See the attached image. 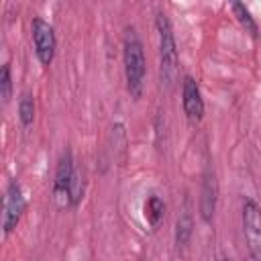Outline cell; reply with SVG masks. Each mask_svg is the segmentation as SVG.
Returning a JSON list of instances; mask_svg holds the SVG:
<instances>
[{"instance_id": "obj_7", "label": "cell", "mask_w": 261, "mask_h": 261, "mask_svg": "<svg viewBox=\"0 0 261 261\" xmlns=\"http://www.w3.org/2000/svg\"><path fill=\"white\" fill-rule=\"evenodd\" d=\"M216 202H218V181L214 167L208 165L202 175V190H200V218L204 222H212L216 212Z\"/></svg>"}, {"instance_id": "obj_11", "label": "cell", "mask_w": 261, "mask_h": 261, "mask_svg": "<svg viewBox=\"0 0 261 261\" xmlns=\"http://www.w3.org/2000/svg\"><path fill=\"white\" fill-rule=\"evenodd\" d=\"M163 214H165V202L157 194H151L147 198V202H145V218H147V222L153 228H157L161 218H163Z\"/></svg>"}, {"instance_id": "obj_1", "label": "cell", "mask_w": 261, "mask_h": 261, "mask_svg": "<svg viewBox=\"0 0 261 261\" xmlns=\"http://www.w3.org/2000/svg\"><path fill=\"white\" fill-rule=\"evenodd\" d=\"M122 63H124L126 90H128L130 98L139 100L143 96V88H145L147 61H145L143 43H141L135 27H124V33H122Z\"/></svg>"}, {"instance_id": "obj_5", "label": "cell", "mask_w": 261, "mask_h": 261, "mask_svg": "<svg viewBox=\"0 0 261 261\" xmlns=\"http://www.w3.org/2000/svg\"><path fill=\"white\" fill-rule=\"evenodd\" d=\"M27 210V200L22 196V190H20V184L16 179H12L6 188V196H4V214H2V228H4V234H10L22 214Z\"/></svg>"}, {"instance_id": "obj_9", "label": "cell", "mask_w": 261, "mask_h": 261, "mask_svg": "<svg viewBox=\"0 0 261 261\" xmlns=\"http://www.w3.org/2000/svg\"><path fill=\"white\" fill-rule=\"evenodd\" d=\"M192 232H194V216L188 208V200H186V206L181 210V214L177 216V222H175V245L177 249H184L190 239H192Z\"/></svg>"}, {"instance_id": "obj_4", "label": "cell", "mask_w": 261, "mask_h": 261, "mask_svg": "<svg viewBox=\"0 0 261 261\" xmlns=\"http://www.w3.org/2000/svg\"><path fill=\"white\" fill-rule=\"evenodd\" d=\"M31 33H33V45H35L37 59L41 61V65H51V61L55 57V47H57L53 27L47 20L37 16L31 22Z\"/></svg>"}, {"instance_id": "obj_14", "label": "cell", "mask_w": 261, "mask_h": 261, "mask_svg": "<svg viewBox=\"0 0 261 261\" xmlns=\"http://www.w3.org/2000/svg\"><path fill=\"white\" fill-rule=\"evenodd\" d=\"M220 261H230V259H220Z\"/></svg>"}, {"instance_id": "obj_10", "label": "cell", "mask_w": 261, "mask_h": 261, "mask_svg": "<svg viewBox=\"0 0 261 261\" xmlns=\"http://www.w3.org/2000/svg\"><path fill=\"white\" fill-rule=\"evenodd\" d=\"M230 8H232V14L237 16V20L241 22V27L245 29V33H249L253 39H257V37H259V27H257L255 18L251 16L249 8H247L243 2H232Z\"/></svg>"}, {"instance_id": "obj_2", "label": "cell", "mask_w": 261, "mask_h": 261, "mask_svg": "<svg viewBox=\"0 0 261 261\" xmlns=\"http://www.w3.org/2000/svg\"><path fill=\"white\" fill-rule=\"evenodd\" d=\"M155 29L159 37V82L165 92H171L177 82V45L165 12H157Z\"/></svg>"}, {"instance_id": "obj_3", "label": "cell", "mask_w": 261, "mask_h": 261, "mask_svg": "<svg viewBox=\"0 0 261 261\" xmlns=\"http://www.w3.org/2000/svg\"><path fill=\"white\" fill-rule=\"evenodd\" d=\"M73 173H75V163H73V155L69 149H65L57 161L55 167V175H53V200L57 204L59 210L69 208L71 206V181H73Z\"/></svg>"}, {"instance_id": "obj_8", "label": "cell", "mask_w": 261, "mask_h": 261, "mask_svg": "<svg viewBox=\"0 0 261 261\" xmlns=\"http://www.w3.org/2000/svg\"><path fill=\"white\" fill-rule=\"evenodd\" d=\"M181 106L190 122H200L204 116V100L198 82L192 75H186L181 82Z\"/></svg>"}, {"instance_id": "obj_6", "label": "cell", "mask_w": 261, "mask_h": 261, "mask_svg": "<svg viewBox=\"0 0 261 261\" xmlns=\"http://www.w3.org/2000/svg\"><path fill=\"white\" fill-rule=\"evenodd\" d=\"M243 232L253 257H261V206L253 198L243 200Z\"/></svg>"}, {"instance_id": "obj_13", "label": "cell", "mask_w": 261, "mask_h": 261, "mask_svg": "<svg viewBox=\"0 0 261 261\" xmlns=\"http://www.w3.org/2000/svg\"><path fill=\"white\" fill-rule=\"evenodd\" d=\"M0 98H2V104H8L10 98H12V75H10V63H4L2 65V71H0Z\"/></svg>"}, {"instance_id": "obj_12", "label": "cell", "mask_w": 261, "mask_h": 261, "mask_svg": "<svg viewBox=\"0 0 261 261\" xmlns=\"http://www.w3.org/2000/svg\"><path fill=\"white\" fill-rule=\"evenodd\" d=\"M18 120L24 128H29L35 120V100L29 92H22L20 94V100H18Z\"/></svg>"}]
</instances>
